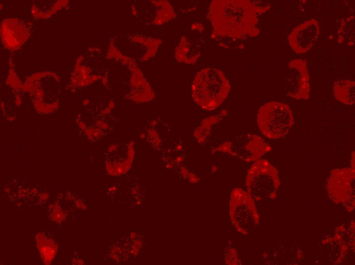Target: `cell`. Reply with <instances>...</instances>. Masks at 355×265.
I'll return each mask as SVG.
<instances>
[{
  "mask_svg": "<svg viewBox=\"0 0 355 265\" xmlns=\"http://www.w3.org/2000/svg\"><path fill=\"white\" fill-rule=\"evenodd\" d=\"M231 89L229 81L219 69L208 67L199 71L192 85L194 100L202 109L212 111L219 107Z\"/></svg>",
  "mask_w": 355,
  "mask_h": 265,
  "instance_id": "obj_2",
  "label": "cell"
},
{
  "mask_svg": "<svg viewBox=\"0 0 355 265\" xmlns=\"http://www.w3.org/2000/svg\"><path fill=\"white\" fill-rule=\"evenodd\" d=\"M280 183L277 169L268 161L259 159L248 170L245 186L252 198L260 201L275 198Z\"/></svg>",
  "mask_w": 355,
  "mask_h": 265,
  "instance_id": "obj_3",
  "label": "cell"
},
{
  "mask_svg": "<svg viewBox=\"0 0 355 265\" xmlns=\"http://www.w3.org/2000/svg\"><path fill=\"white\" fill-rule=\"evenodd\" d=\"M320 33L319 22L310 19L294 28L287 37L288 43L294 52L305 54L315 44Z\"/></svg>",
  "mask_w": 355,
  "mask_h": 265,
  "instance_id": "obj_9",
  "label": "cell"
},
{
  "mask_svg": "<svg viewBox=\"0 0 355 265\" xmlns=\"http://www.w3.org/2000/svg\"><path fill=\"white\" fill-rule=\"evenodd\" d=\"M257 14L249 1L215 0L210 4L208 17L214 33L240 39L258 34Z\"/></svg>",
  "mask_w": 355,
  "mask_h": 265,
  "instance_id": "obj_1",
  "label": "cell"
},
{
  "mask_svg": "<svg viewBox=\"0 0 355 265\" xmlns=\"http://www.w3.org/2000/svg\"><path fill=\"white\" fill-rule=\"evenodd\" d=\"M355 83L349 80H339L333 84V91L336 100L347 105L355 101Z\"/></svg>",
  "mask_w": 355,
  "mask_h": 265,
  "instance_id": "obj_10",
  "label": "cell"
},
{
  "mask_svg": "<svg viewBox=\"0 0 355 265\" xmlns=\"http://www.w3.org/2000/svg\"><path fill=\"white\" fill-rule=\"evenodd\" d=\"M88 103V101L87 100H85L83 102V103H84V104H87Z\"/></svg>",
  "mask_w": 355,
  "mask_h": 265,
  "instance_id": "obj_13",
  "label": "cell"
},
{
  "mask_svg": "<svg viewBox=\"0 0 355 265\" xmlns=\"http://www.w3.org/2000/svg\"><path fill=\"white\" fill-rule=\"evenodd\" d=\"M288 71L285 84L286 95L296 99H309L310 84L306 61L301 59L292 60L288 65Z\"/></svg>",
  "mask_w": 355,
  "mask_h": 265,
  "instance_id": "obj_8",
  "label": "cell"
},
{
  "mask_svg": "<svg viewBox=\"0 0 355 265\" xmlns=\"http://www.w3.org/2000/svg\"><path fill=\"white\" fill-rule=\"evenodd\" d=\"M354 173L351 168L334 169L330 172L326 183L329 198L349 211L354 207Z\"/></svg>",
  "mask_w": 355,
  "mask_h": 265,
  "instance_id": "obj_7",
  "label": "cell"
},
{
  "mask_svg": "<svg viewBox=\"0 0 355 265\" xmlns=\"http://www.w3.org/2000/svg\"><path fill=\"white\" fill-rule=\"evenodd\" d=\"M249 1L257 13L261 14L264 13L270 8V5L267 2L259 1Z\"/></svg>",
  "mask_w": 355,
  "mask_h": 265,
  "instance_id": "obj_11",
  "label": "cell"
},
{
  "mask_svg": "<svg viewBox=\"0 0 355 265\" xmlns=\"http://www.w3.org/2000/svg\"><path fill=\"white\" fill-rule=\"evenodd\" d=\"M271 150V146L261 137L245 133L227 141L212 151L228 153L245 162H255Z\"/></svg>",
  "mask_w": 355,
  "mask_h": 265,
  "instance_id": "obj_6",
  "label": "cell"
},
{
  "mask_svg": "<svg viewBox=\"0 0 355 265\" xmlns=\"http://www.w3.org/2000/svg\"><path fill=\"white\" fill-rule=\"evenodd\" d=\"M230 215L234 227L243 234H247L259 222L254 199L240 188H235L231 193Z\"/></svg>",
  "mask_w": 355,
  "mask_h": 265,
  "instance_id": "obj_5",
  "label": "cell"
},
{
  "mask_svg": "<svg viewBox=\"0 0 355 265\" xmlns=\"http://www.w3.org/2000/svg\"><path fill=\"white\" fill-rule=\"evenodd\" d=\"M79 125L81 129H84L85 127V124L83 122H79Z\"/></svg>",
  "mask_w": 355,
  "mask_h": 265,
  "instance_id": "obj_12",
  "label": "cell"
},
{
  "mask_svg": "<svg viewBox=\"0 0 355 265\" xmlns=\"http://www.w3.org/2000/svg\"><path fill=\"white\" fill-rule=\"evenodd\" d=\"M257 123L265 137L277 139L284 137L289 132L294 124V117L288 104L270 101L259 108Z\"/></svg>",
  "mask_w": 355,
  "mask_h": 265,
  "instance_id": "obj_4",
  "label": "cell"
}]
</instances>
